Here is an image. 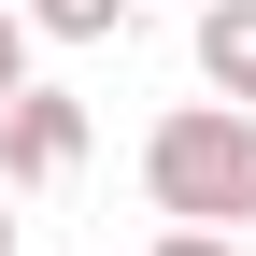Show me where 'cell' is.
<instances>
[{
	"instance_id": "obj_5",
	"label": "cell",
	"mask_w": 256,
	"mask_h": 256,
	"mask_svg": "<svg viewBox=\"0 0 256 256\" xmlns=\"http://www.w3.org/2000/svg\"><path fill=\"white\" fill-rule=\"evenodd\" d=\"M156 256H242V228H200V214H171V228H156Z\"/></svg>"
},
{
	"instance_id": "obj_3",
	"label": "cell",
	"mask_w": 256,
	"mask_h": 256,
	"mask_svg": "<svg viewBox=\"0 0 256 256\" xmlns=\"http://www.w3.org/2000/svg\"><path fill=\"white\" fill-rule=\"evenodd\" d=\"M185 43H200V86L214 100H256V0H200Z\"/></svg>"
},
{
	"instance_id": "obj_8",
	"label": "cell",
	"mask_w": 256,
	"mask_h": 256,
	"mask_svg": "<svg viewBox=\"0 0 256 256\" xmlns=\"http://www.w3.org/2000/svg\"><path fill=\"white\" fill-rule=\"evenodd\" d=\"M185 14H200V0H185Z\"/></svg>"
},
{
	"instance_id": "obj_7",
	"label": "cell",
	"mask_w": 256,
	"mask_h": 256,
	"mask_svg": "<svg viewBox=\"0 0 256 256\" xmlns=\"http://www.w3.org/2000/svg\"><path fill=\"white\" fill-rule=\"evenodd\" d=\"M0 256H14V200H0Z\"/></svg>"
},
{
	"instance_id": "obj_4",
	"label": "cell",
	"mask_w": 256,
	"mask_h": 256,
	"mask_svg": "<svg viewBox=\"0 0 256 256\" xmlns=\"http://www.w3.org/2000/svg\"><path fill=\"white\" fill-rule=\"evenodd\" d=\"M28 28H43V43H114L128 0H28Z\"/></svg>"
},
{
	"instance_id": "obj_2",
	"label": "cell",
	"mask_w": 256,
	"mask_h": 256,
	"mask_svg": "<svg viewBox=\"0 0 256 256\" xmlns=\"http://www.w3.org/2000/svg\"><path fill=\"white\" fill-rule=\"evenodd\" d=\"M86 171V100L72 86H14L0 100V185H72Z\"/></svg>"
},
{
	"instance_id": "obj_1",
	"label": "cell",
	"mask_w": 256,
	"mask_h": 256,
	"mask_svg": "<svg viewBox=\"0 0 256 256\" xmlns=\"http://www.w3.org/2000/svg\"><path fill=\"white\" fill-rule=\"evenodd\" d=\"M142 200L200 228H256V100H171L142 128Z\"/></svg>"
},
{
	"instance_id": "obj_6",
	"label": "cell",
	"mask_w": 256,
	"mask_h": 256,
	"mask_svg": "<svg viewBox=\"0 0 256 256\" xmlns=\"http://www.w3.org/2000/svg\"><path fill=\"white\" fill-rule=\"evenodd\" d=\"M14 86H28V14L0 0V100H14Z\"/></svg>"
}]
</instances>
